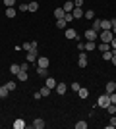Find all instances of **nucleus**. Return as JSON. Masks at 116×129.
Segmentation results:
<instances>
[{
	"mask_svg": "<svg viewBox=\"0 0 116 129\" xmlns=\"http://www.w3.org/2000/svg\"><path fill=\"white\" fill-rule=\"evenodd\" d=\"M108 104H110V94H108V92H105V94H101V96L97 98V106L99 108H106Z\"/></svg>",
	"mask_w": 116,
	"mask_h": 129,
	"instance_id": "nucleus-1",
	"label": "nucleus"
},
{
	"mask_svg": "<svg viewBox=\"0 0 116 129\" xmlns=\"http://www.w3.org/2000/svg\"><path fill=\"white\" fill-rule=\"evenodd\" d=\"M99 39H101V43H110L112 39H114V33H112V31H101Z\"/></svg>",
	"mask_w": 116,
	"mask_h": 129,
	"instance_id": "nucleus-2",
	"label": "nucleus"
},
{
	"mask_svg": "<svg viewBox=\"0 0 116 129\" xmlns=\"http://www.w3.org/2000/svg\"><path fill=\"white\" fill-rule=\"evenodd\" d=\"M87 62H89V58H87V54H85V50H83V52H79L77 66H79V68H87Z\"/></svg>",
	"mask_w": 116,
	"mask_h": 129,
	"instance_id": "nucleus-3",
	"label": "nucleus"
},
{
	"mask_svg": "<svg viewBox=\"0 0 116 129\" xmlns=\"http://www.w3.org/2000/svg\"><path fill=\"white\" fill-rule=\"evenodd\" d=\"M85 39H87V41H97V39H99V31L87 29V31H85Z\"/></svg>",
	"mask_w": 116,
	"mask_h": 129,
	"instance_id": "nucleus-4",
	"label": "nucleus"
},
{
	"mask_svg": "<svg viewBox=\"0 0 116 129\" xmlns=\"http://www.w3.org/2000/svg\"><path fill=\"white\" fill-rule=\"evenodd\" d=\"M49 64H50V60L47 56H39L37 58V68H49Z\"/></svg>",
	"mask_w": 116,
	"mask_h": 129,
	"instance_id": "nucleus-5",
	"label": "nucleus"
},
{
	"mask_svg": "<svg viewBox=\"0 0 116 129\" xmlns=\"http://www.w3.org/2000/svg\"><path fill=\"white\" fill-rule=\"evenodd\" d=\"M101 29H103V31H110L112 29V19H101Z\"/></svg>",
	"mask_w": 116,
	"mask_h": 129,
	"instance_id": "nucleus-6",
	"label": "nucleus"
},
{
	"mask_svg": "<svg viewBox=\"0 0 116 129\" xmlns=\"http://www.w3.org/2000/svg\"><path fill=\"white\" fill-rule=\"evenodd\" d=\"M66 91H68V85L66 83H56V92H58V94H66Z\"/></svg>",
	"mask_w": 116,
	"mask_h": 129,
	"instance_id": "nucleus-7",
	"label": "nucleus"
},
{
	"mask_svg": "<svg viewBox=\"0 0 116 129\" xmlns=\"http://www.w3.org/2000/svg\"><path fill=\"white\" fill-rule=\"evenodd\" d=\"M37 58H39L37 50H29V52H27V60H25V62H29V64H31V62H37Z\"/></svg>",
	"mask_w": 116,
	"mask_h": 129,
	"instance_id": "nucleus-8",
	"label": "nucleus"
},
{
	"mask_svg": "<svg viewBox=\"0 0 116 129\" xmlns=\"http://www.w3.org/2000/svg\"><path fill=\"white\" fill-rule=\"evenodd\" d=\"M31 125H33L35 129H44V121H43L41 118H35V119H33V123H31Z\"/></svg>",
	"mask_w": 116,
	"mask_h": 129,
	"instance_id": "nucleus-9",
	"label": "nucleus"
},
{
	"mask_svg": "<svg viewBox=\"0 0 116 129\" xmlns=\"http://www.w3.org/2000/svg\"><path fill=\"white\" fill-rule=\"evenodd\" d=\"M83 48H85V52H91V50L97 48V44H95V41H87V43L83 44Z\"/></svg>",
	"mask_w": 116,
	"mask_h": 129,
	"instance_id": "nucleus-10",
	"label": "nucleus"
},
{
	"mask_svg": "<svg viewBox=\"0 0 116 129\" xmlns=\"http://www.w3.org/2000/svg\"><path fill=\"white\" fill-rule=\"evenodd\" d=\"M21 48H25L27 52H29V50H37V41H31V43H25V44L21 46Z\"/></svg>",
	"mask_w": 116,
	"mask_h": 129,
	"instance_id": "nucleus-11",
	"label": "nucleus"
},
{
	"mask_svg": "<svg viewBox=\"0 0 116 129\" xmlns=\"http://www.w3.org/2000/svg\"><path fill=\"white\" fill-rule=\"evenodd\" d=\"M83 14H85V12H83L81 8H74V10H72V16H74V19H79V17H83Z\"/></svg>",
	"mask_w": 116,
	"mask_h": 129,
	"instance_id": "nucleus-12",
	"label": "nucleus"
},
{
	"mask_svg": "<svg viewBox=\"0 0 116 129\" xmlns=\"http://www.w3.org/2000/svg\"><path fill=\"white\" fill-rule=\"evenodd\" d=\"M62 8H64V12H66V14H70V12L74 10V2H72V0H66V2H64V6H62Z\"/></svg>",
	"mask_w": 116,
	"mask_h": 129,
	"instance_id": "nucleus-13",
	"label": "nucleus"
},
{
	"mask_svg": "<svg viewBox=\"0 0 116 129\" xmlns=\"http://www.w3.org/2000/svg\"><path fill=\"white\" fill-rule=\"evenodd\" d=\"M64 16H66V12H64V8H62V6L54 10V17H56V19H62Z\"/></svg>",
	"mask_w": 116,
	"mask_h": 129,
	"instance_id": "nucleus-14",
	"label": "nucleus"
},
{
	"mask_svg": "<svg viewBox=\"0 0 116 129\" xmlns=\"http://www.w3.org/2000/svg\"><path fill=\"white\" fill-rule=\"evenodd\" d=\"M64 35H66L68 41H72V39H77V33L74 31V29H66V33H64Z\"/></svg>",
	"mask_w": 116,
	"mask_h": 129,
	"instance_id": "nucleus-15",
	"label": "nucleus"
},
{
	"mask_svg": "<svg viewBox=\"0 0 116 129\" xmlns=\"http://www.w3.org/2000/svg\"><path fill=\"white\" fill-rule=\"evenodd\" d=\"M39 10V2H27V12H37Z\"/></svg>",
	"mask_w": 116,
	"mask_h": 129,
	"instance_id": "nucleus-16",
	"label": "nucleus"
},
{
	"mask_svg": "<svg viewBox=\"0 0 116 129\" xmlns=\"http://www.w3.org/2000/svg\"><path fill=\"white\" fill-rule=\"evenodd\" d=\"M19 71H21V66H17V64H12L10 66V73H12V75H17Z\"/></svg>",
	"mask_w": 116,
	"mask_h": 129,
	"instance_id": "nucleus-17",
	"label": "nucleus"
},
{
	"mask_svg": "<svg viewBox=\"0 0 116 129\" xmlns=\"http://www.w3.org/2000/svg\"><path fill=\"white\" fill-rule=\"evenodd\" d=\"M25 127V121H23L21 118H17L16 121H14V129H23Z\"/></svg>",
	"mask_w": 116,
	"mask_h": 129,
	"instance_id": "nucleus-18",
	"label": "nucleus"
},
{
	"mask_svg": "<svg viewBox=\"0 0 116 129\" xmlns=\"http://www.w3.org/2000/svg\"><path fill=\"white\" fill-rule=\"evenodd\" d=\"M97 48L101 52H106V50H110V43H101V44H97Z\"/></svg>",
	"mask_w": 116,
	"mask_h": 129,
	"instance_id": "nucleus-19",
	"label": "nucleus"
},
{
	"mask_svg": "<svg viewBox=\"0 0 116 129\" xmlns=\"http://www.w3.org/2000/svg\"><path fill=\"white\" fill-rule=\"evenodd\" d=\"M114 91H116V83L114 81H108V83H106V92L110 94V92H114Z\"/></svg>",
	"mask_w": 116,
	"mask_h": 129,
	"instance_id": "nucleus-20",
	"label": "nucleus"
},
{
	"mask_svg": "<svg viewBox=\"0 0 116 129\" xmlns=\"http://www.w3.org/2000/svg\"><path fill=\"white\" fill-rule=\"evenodd\" d=\"M44 85L49 87V89H54L56 87V79L54 77H47V83H44Z\"/></svg>",
	"mask_w": 116,
	"mask_h": 129,
	"instance_id": "nucleus-21",
	"label": "nucleus"
},
{
	"mask_svg": "<svg viewBox=\"0 0 116 129\" xmlns=\"http://www.w3.org/2000/svg\"><path fill=\"white\" fill-rule=\"evenodd\" d=\"M8 94H10V91H8V87H6V85H2V87H0V98H6Z\"/></svg>",
	"mask_w": 116,
	"mask_h": 129,
	"instance_id": "nucleus-22",
	"label": "nucleus"
},
{
	"mask_svg": "<svg viewBox=\"0 0 116 129\" xmlns=\"http://www.w3.org/2000/svg\"><path fill=\"white\" fill-rule=\"evenodd\" d=\"M66 25H68V21L64 17H62V19H56V27H58V29H66Z\"/></svg>",
	"mask_w": 116,
	"mask_h": 129,
	"instance_id": "nucleus-23",
	"label": "nucleus"
},
{
	"mask_svg": "<svg viewBox=\"0 0 116 129\" xmlns=\"http://www.w3.org/2000/svg\"><path fill=\"white\" fill-rule=\"evenodd\" d=\"M77 94H79V98H87L89 96V91L85 89V87H81V89L77 91Z\"/></svg>",
	"mask_w": 116,
	"mask_h": 129,
	"instance_id": "nucleus-24",
	"label": "nucleus"
},
{
	"mask_svg": "<svg viewBox=\"0 0 116 129\" xmlns=\"http://www.w3.org/2000/svg\"><path fill=\"white\" fill-rule=\"evenodd\" d=\"M16 14H17L16 8H6V16L10 17V19H12V17H16Z\"/></svg>",
	"mask_w": 116,
	"mask_h": 129,
	"instance_id": "nucleus-25",
	"label": "nucleus"
},
{
	"mask_svg": "<svg viewBox=\"0 0 116 129\" xmlns=\"http://www.w3.org/2000/svg\"><path fill=\"white\" fill-rule=\"evenodd\" d=\"M76 129H87V121H83V119H79L76 125H74Z\"/></svg>",
	"mask_w": 116,
	"mask_h": 129,
	"instance_id": "nucleus-26",
	"label": "nucleus"
},
{
	"mask_svg": "<svg viewBox=\"0 0 116 129\" xmlns=\"http://www.w3.org/2000/svg\"><path fill=\"white\" fill-rule=\"evenodd\" d=\"M112 54H114V50H106V52H103V60H112Z\"/></svg>",
	"mask_w": 116,
	"mask_h": 129,
	"instance_id": "nucleus-27",
	"label": "nucleus"
},
{
	"mask_svg": "<svg viewBox=\"0 0 116 129\" xmlns=\"http://www.w3.org/2000/svg\"><path fill=\"white\" fill-rule=\"evenodd\" d=\"M16 77H17L19 81H27V71H23V70H21V71H19V73H17Z\"/></svg>",
	"mask_w": 116,
	"mask_h": 129,
	"instance_id": "nucleus-28",
	"label": "nucleus"
},
{
	"mask_svg": "<svg viewBox=\"0 0 116 129\" xmlns=\"http://www.w3.org/2000/svg\"><path fill=\"white\" fill-rule=\"evenodd\" d=\"M50 91H52V89H49V87L44 85L43 89H41V96H49V94H50Z\"/></svg>",
	"mask_w": 116,
	"mask_h": 129,
	"instance_id": "nucleus-29",
	"label": "nucleus"
},
{
	"mask_svg": "<svg viewBox=\"0 0 116 129\" xmlns=\"http://www.w3.org/2000/svg\"><path fill=\"white\" fill-rule=\"evenodd\" d=\"M83 17H87V19H95V12L93 10H87L85 14H83Z\"/></svg>",
	"mask_w": 116,
	"mask_h": 129,
	"instance_id": "nucleus-30",
	"label": "nucleus"
},
{
	"mask_svg": "<svg viewBox=\"0 0 116 129\" xmlns=\"http://www.w3.org/2000/svg\"><path fill=\"white\" fill-rule=\"evenodd\" d=\"M6 87H8V91H10V92L16 91V83H14V81H8V83H6Z\"/></svg>",
	"mask_w": 116,
	"mask_h": 129,
	"instance_id": "nucleus-31",
	"label": "nucleus"
},
{
	"mask_svg": "<svg viewBox=\"0 0 116 129\" xmlns=\"http://www.w3.org/2000/svg\"><path fill=\"white\" fill-rule=\"evenodd\" d=\"M106 110H108V114H110V116H112V114H116V104H108V106H106Z\"/></svg>",
	"mask_w": 116,
	"mask_h": 129,
	"instance_id": "nucleus-32",
	"label": "nucleus"
},
{
	"mask_svg": "<svg viewBox=\"0 0 116 129\" xmlns=\"http://www.w3.org/2000/svg\"><path fill=\"white\" fill-rule=\"evenodd\" d=\"M112 127H116V114H112V116H110V123H108V129H112Z\"/></svg>",
	"mask_w": 116,
	"mask_h": 129,
	"instance_id": "nucleus-33",
	"label": "nucleus"
},
{
	"mask_svg": "<svg viewBox=\"0 0 116 129\" xmlns=\"http://www.w3.org/2000/svg\"><path fill=\"white\" fill-rule=\"evenodd\" d=\"M93 29L95 31H101V19H93Z\"/></svg>",
	"mask_w": 116,
	"mask_h": 129,
	"instance_id": "nucleus-34",
	"label": "nucleus"
},
{
	"mask_svg": "<svg viewBox=\"0 0 116 129\" xmlns=\"http://www.w3.org/2000/svg\"><path fill=\"white\" fill-rule=\"evenodd\" d=\"M16 2H17V0H4V6H6V8H14Z\"/></svg>",
	"mask_w": 116,
	"mask_h": 129,
	"instance_id": "nucleus-35",
	"label": "nucleus"
},
{
	"mask_svg": "<svg viewBox=\"0 0 116 129\" xmlns=\"http://www.w3.org/2000/svg\"><path fill=\"white\" fill-rule=\"evenodd\" d=\"M37 73L41 77H47V68H37Z\"/></svg>",
	"mask_w": 116,
	"mask_h": 129,
	"instance_id": "nucleus-36",
	"label": "nucleus"
},
{
	"mask_svg": "<svg viewBox=\"0 0 116 129\" xmlns=\"http://www.w3.org/2000/svg\"><path fill=\"white\" fill-rule=\"evenodd\" d=\"M79 89H81V85H79V83H76V81H74V83H72V91H74V92H77V91H79Z\"/></svg>",
	"mask_w": 116,
	"mask_h": 129,
	"instance_id": "nucleus-37",
	"label": "nucleus"
},
{
	"mask_svg": "<svg viewBox=\"0 0 116 129\" xmlns=\"http://www.w3.org/2000/svg\"><path fill=\"white\" fill-rule=\"evenodd\" d=\"M83 6V0H74V8H81Z\"/></svg>",
	"mask_w": 116,
	"mask_h": 129,
	"instance_id": "nucleus-38",
	"label": "nucleus"
},
{
	"mask_svg": "<svg viewBox=\"0 0 116 129\" xmlns=\"http://www.w3.org/2000/svg\"><path fill=\"white\" fill-rule=\"evenodd\" d=\"M19 12H27V2H21V4H19Z\"/></svg>",
	"mask_w": 116,
	"mask_h": 129,
	"instance_id": "nucleus-39",
	"label": "nucleus"
},
{
	"mask_svg": "<svg viewBox=\"0 0 116 129\" xmlns=\"http://www.w3.org/2000/svg\"><path fill=\"white\" fill-rule=\"evenodd\" d=\"M64 19H66V21H68V23L72 21V19H74V16H72V12H70V14H66V16H64Z\"/></svg>",
	"mask_w": 116,
	"mask_h": 129,
	"instance_id": "nucleus-40",
	"label": "nucleus"
},
{
	"mask_svg": "<svg viewBox=\"0 0 116 129\" xmlns=\"http://www.w3.org/2000/svg\"><path fill=\"white\" fill-rule=\"evenodd\" d=\"M110 48H112V50H114V52H116V37H114V39H112V41H110Z\"/></svg>",
	"mask_w": 116,
	"mask_h": 129,
	"instance_id": "nucleus-41",
	"label": "nucleus"
},
{
	"mask_svg": "<svg viewBox=\"0 0 116 129\" xmlns=\"http://www.w3.org/2000/svg\"><path fill=\"white\" fill-rule=\"evenodd\" d=\"M110 102L116 104V92H110Z\"/></svg>",
	"mask_w": 116,
	"mask_h": 129,
	"instance_id": "nucleus-42",
	"label": "nucleus"
},
{
	"mask_svg": "<svg viewBox=\"0 0 116 129\" xmlns=\"http://www.w3.org/2000/svg\"><path fill=\"white\" fill-rule=\"evenodd\" d=\"M112 33H114V37H116V19H112V29H110Z\"/></svg>",
	"mask_w": 116,
	"mask_h": 129,
	"instance_id": "nucleus-43",
	"label": "nucleus"
},
{
	"mask_svg": "<svg viewBox=\"0 0 116 129\" xmlns=\"http://www.w3.org/2000/svg\"><path fill=\"white\" fill-rule=\"evenodd\" d=\"M110 62H112V64H114V66H116V52H114V54H112V60H110Z\"/></svg>",
	"mask_w": 116,
	"mask_h": 129,
	"instance_id": "nucleus-44",
	"label": "nucleus"
}]
</instances>
